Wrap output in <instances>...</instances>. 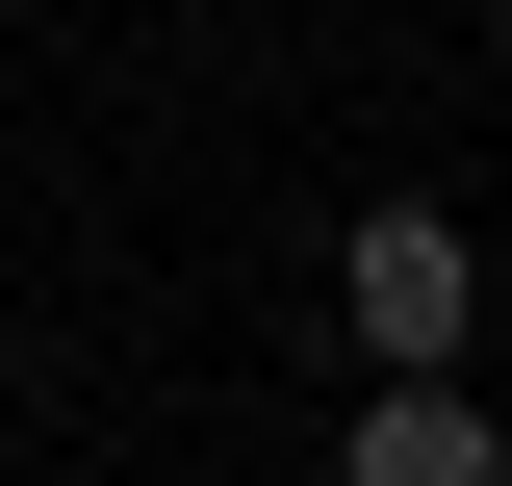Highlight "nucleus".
I'll return each mask as SVG.
<instances>
[{
    "instance_id": "obj_1",
    "label": "nucleus",
    "mask_w": 512,
    "mask_h": 486,
    "mask_svg": "<svg viewBox=\"0 0 512 486\" xmlns=\"http://www.w3.org/2000/svg\"><path fill=\"white\" fill-rule=\"evenodd\" d=\"M461 333H487V256L436 205H359V359H461Z\"/></svg>"
},
{
    "instance_id": "obj_2",
    "label": "nucleus",
    "mask_w": 512,
    "mask_h": 486,
    "mask_svg": "<svg viewBox=\"0 0 512 486\" xmlns=\"http://www.w3.org/2000/svg\"><path fill=\"white\" fill-rule=\"evenodd\" d=\"M333 486H512V435L461 410V359H384L359 435H333Z\"/></svg>"
}]
</instances>
